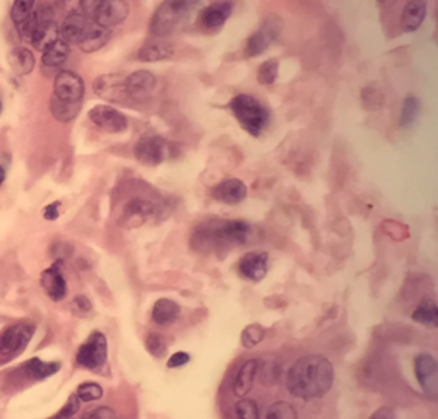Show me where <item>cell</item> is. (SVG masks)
<instances>
[{"label": "cell", "mask_w": 438, "mask_h": 419, "mask_svg": "<svg viewBox=\"0 0 438 419\" xmlns=\"http://www.w3.org/2000/svg\"><path fill=\"white\" fill-rule=\"evenodd\" d=\"M257 371L250 388L240 397L219 394L222 419H337L327 399L305 401L291 394L281 380L279 351L255 355Z\"/></svg>", "instance_id": "6da1fadb"}, {"label": "cell", "mask_w": 438, "mask_h": 419, "mask_svg": "<svg viewBox=\"0 0 438 419\" xmlns=\"http://www.w3.org/2000/svg\"><path fill=\"white\" fill-rule=\"evenodd\" d=\"M281 380L284 387L305 401H320L334 394L336 370L334 363L322 353L279 351Z\"/></svg>", "instance_id": "7a4b0ae2"}, {"label": "cell", "mask_w": 438, "mask_h": 419, "mask_svg": "<svg viewBox=\"0 0 438 419\" xmlns=\"http://www.w3.org/2000/svg\"><path fill=\"white\" fill-rule=\"evenodd\" d=\"M252 226L240 219H207L192 233V247L199 252H216L221 248L248 243Z\"/></svg>", "instance_id": "3957f363"}, {"label": "cell", "mask_w": 438, "mask_h": 419, "mask_svg": "<svg viewBox=\"0 0 438 419\" xmlns=\"http://www.w3.org/2000/svg\"><path fill=\"white\" fill-rule=\"evenodd\" d=\"M199 3L201 0H163L153 14L149 33L153 34V38L167 40V36L175 33L190 17Z\"/></svg>", "instance_id": "277c9868"}, {"label": "cell", "mask_w": 438, "mask_h": 419, "mask_svg": "<svg viewBox=\"0 0 438 419\" xmlns=\"http://www.w3.org/2000/svg\"><path fill=\"white\" fill-rule=\"evenodd\" d=\"M229 110L241 129L253 137H259L271 122V111L250 94L235 96L229 101Z\"/></svg>", "instance_id": "5b68a950"}, {"label": "cell", "mask_w": 438, "mask_h": 419, "mask_svg": "<svg viewBox=\"0 0 438 419\" xmlns=\"http://www.w3.org/2000/svg\"><path fill=\"white\" fill-rule=\"evenodd\" d=\"M134 156L146 166H157L175 156V145L160 136H146L134 145Z\"/></svg>", "instance_id": "8992f818"}, {"label": "cell", "mask_w": 438, "mask_h": 419, "mask_svg": "<svg viewBox=\"0 0 438 419\" xmlns=\"http://www.w3.org/2000/svg\"><path fill=\"white\" fill-rule=\"evenodd\" d=\"M106 356H108V341L106 336L99 330H94L86 342L78 349L76 361L79 367L96 371L105 367Z\"/></svg>", "instance_id": "52a82bcc"}, {"label": "cell", "mask_w": 438, "mask_h": 419, "mask_svg": "<svg viewBox=\"0 0 438 419\" xmlns=\"http://www.w3.org/2000/svg\"><path fill=\"white\" fill-rule=\"evenodd\" d=\"M413 373L420 383L423 394L430 399H437L438 394V364L435 356L430 353H420L413 360Z\"/></svg>", "instance_id": "ba28073f"}, {"label": "cell", "mask_w": 438, "mask_h": 419, "mask_svg": "<svg viewBox=\"0 0 438 419\" xmlns=\"http://www.w3.org/2000/svg\"><path fill=\"white\" fill-rule=\"evenodd\" d=\"M34 334V325L31 324H16L6 327L0 332V355L16 356L26 349Z\"/></svg>", "instance_id": "9c48e42d"}, {"label": "cell", "mask_w": 438, "mask_h": 419, "mask_svg": "<svg viewBox=\"0 0 438 419\" xmlns=\"http://www.w3.org/2000/svg\"><path fill=\"white\" fill-rule=\"evenodd\" d=\"M93 91L96 96L110 103H124L130 98L127 91L125 76L103 74L93 80Z\"/></svg>", "instance_id": "30bf717a"}, {"label": "cell", "mask_w": 438, "mask_h": 419, "mask_svg": "<svg viewBox=\"0 0 438 419\" xmlns=\"http://www.w3.org/2000/svg\"><path fill=\"white\" fill-rule=\"evenodd\" d=\"M52 98L65 103H83L84 80L72 71L59 72L53 83Z\"/></svg>", "instance_id": "8fae6325"}, {"label": "cell", "mask_w": 438, "mask_h": 419, "mask_svg": "<svg viewBox=\"0 0 438 419\" xmlns=\"http://www.w3.org/2000/svg\"><path fill=\"white\" fill-rule=\"evenodd\" d=\"M87 117L96 127H99L105 132L122 134L129 129V120H127L125 115L110 105L94 106L90 110Z\"/></svg>", "instance_id": "7c38bea8"}, {"label": "cell", "mask_w": 438, "mask_h": 419, "mask_svg": "<svg viewBox=\"0 0 438 419\" xmlns=\"http://www.w3.org/2000/svg\"><path fill=\"white\" fill-rule=\"evenodd\" d=\"M236 271L243 279L252 280V283H259V280L266 278L269 271V255L266 252H260V250L245 253L238 260Z\"/></svg>", "instance_id": "4fadbf2b"}, {"label": "cell", "mask_w": 438, "mask_h": 419, "mask_svg": "<svg viewBox=\"0 0 438 419\" xmlns=\"http://www.w3.org/2000/svg\"><path fill=\"white\" fill-rule=\"evenodd\" d=\"M130 14V7L127 0H103L101 6L96 10L93 22L103 28H113V26L124 22Z\"/></svg>", "instance_id": "5bb4252c"}, {"label": "cell", "mask_w": 438, "mask_h": 419, "mask_svg": "<svg viewBox=\"0 0 438 419\" xmlns=\"http://www.w3.org/2000/svg\"><path fill=\"white\" fill-rule=\"evenodd\" d=\"M211 195L218 202L226 204V206H236V204L243 202L247 199L248 188L240 178H226L213 187Z\"/></svg>", "instance_id": "9a60e30c"}, {"label": "cell", "mask_w": 438, "mask_h": 419, "mask_svg": "<svg viewBox=\"0 0 438 419\" xmlns=\"http://www.w3.org/2000/svg\"><path fill=\"white\" fill-rule=\"evenodd\" d=\"M41 287L47 293V296L53 301H62L67 296V283L60 271V262L53 264L47 271L41 272Z\"/></svg>", "instance_id": "2e32d148"}, {"label": "cell", "mask_w": 438, "mask_h": 419, "mask_svg": "<svg viewBox=\"0 0 438 419\" xmlns=\"http://www.w3.org/2000/svg\"><path fill=\"white\" fill-rule=\"evenodd\" d=\"M125 84L130 98L142 99L151 96L153 91L156 90L157 79L156 76L149 71H136L132 72V74L125 76Z\"/></svg>", "instance_id": "e0dca14e"}, {"label": "cell", "mask_w": 438, "mask_h": 419, "mask_svg": "<svg viewBox=\"0 0 438 419\" xmlns=\"http://www.w3.org/2000/svg\"><path fill=\"white\" fill-rule=\"evenodd\" d=\"M233 14V2L219 0L211 3L201 13V24L206 29H219Z\"/></svg>", "instance_id": "ac0fdd59"}, {"label": "cell", "mask_w": 438, "mask_h": 419, "mask_svg": "<svg viewBox=\"0 0 438 419\" xmlns=\"http://www.w3.org/2000/svg\"><path fill=\"white\" fill-rule=\"evenodd\" d=\"M110 38L111 31L108 28H103V26L90 21L87 22L86 29H84L83 36H80V40L78 41V47L83 50L84 53H93L105 47L110 41Z\"/></svg>", "instance_id": "d6986e66"}, {"label": "cell", "mask_w": 438, "mask_h": 419, "mask_svg": "<svg viewBox=\"0 0 438 419\" xmlns=\"http://www.w3.org/2000/svg\"><path fill=\"white\" fill-rule=\"evenodd\" d=\"M90 19L83 16L80 13H71L64 19V22L59 28V38L64 40L67 45H78V41L83 36Z\"/></svg>", "instance_id": "ffe728a7"}, {"label": "cell", "mask_w": 438, "mask_h": 419, "mask_svg": "<svg viewBox=\"0 0 438 419\" xmlns=\"http://www.w3.org/2000/svg\"><path fill=\"white\" fill-rule=\"evenodd\" d=\"M175 50L173 45L168 43L167 40H160V38H153L142 48L137 52V59L142 62H161V60L171 59Z\"/></svg>", "instance_id": "44dd1931"}, {"label": "cell", "mask_w": 438, "mask_h": 419, "mask_svg": "<svg viewBox=\"0 0 438 419\" xmlns=\"http://www.w3.org/2000/svg\"><path fill=\"white\" fill-rule=\"evenodd\" d=\"M274 38H276L274 28H272L269 22H266L262 28L257 29V31L248 38L247 47H245V57L252 59V57H257V55H260V53H264L269 47H271Z\"/></svg>", "instance_id": "7402d4cb"}, {"label": "cell", "mask_w": 438, "mask_h": 419, "mask_svg": "<svg viewBox=\"0 0 438 419\" xmlns=\"http://www.w3.org/2000/svg\"><path fill=\"white\" fill-rule=\"evenodd\" d=\"M426 17V3L423 0H411L406 3L404 10H402L401 24L406 33H413L420 29Z\"/></svg>", "instance_id": "603a6c76"}, {"label": "cell", "mask_w": 438, "mask_h": 419, "mask_svg": "<svg viewBox=\"0 0 438 419\" xmlns=\"http://www.w3.org/2000/svg\"><path fill=\"white\" fill-rule=\"evenodd\" d=\"M178 315H180L178 303H175L173 299H168V298L157 299L151 311V317H153V320H155V324L161 327L171 325L173 322L178 318Z\"/></svg>", "instance_id": "cb8c5ba5"}, {"label": "cell", "mask_w": 438, "mask_h": 419, "mask_svg": "<svg viewBox=\"0 0 438 419\" xmlns=\"http://www.w3.org/2000/svg\"><path fill=\"white\" fill-rule=\"evenodd\" d=\"M7 62H9L10 69H13L17 76H28L31 74V71L34 69V55L31 50L17 47L7 53Z\"/></svg>", "instance_id": "d4e9b609"}, {"label": "cell", "mask_w": 438, "mask_h": 419, "mask_svg": "<svg viewBox=\"0 0 438 419\" xmlns=\"http://www.w3.org/2000/svg\"><path fill=\"white\" fill-rule=\"evenodd\" d=\"M69 55H71V45H67L59 38V40H55L43 50L41 62H43L45 67H60V65L67 62Z\"/></svg>", "instance_id": "484cf974"}, {"label": "cell", "mask_w": 438, "mask_h": 419, "mask_svg": "<svg viewBox=\"0 0 438 419\" xmlns=\"http://www.w3.org/2000/svg\"><path fill=\"white\" fill-rule=\"evenodd\" d=\"M156 213V206L146 199H134L125 207V221H137V225L144 222Z\"/></svg>", "instance_id": "4316f807"}, {"label": "cell", "mask_w": 438, "mask_h": 419, "mask_svg": "<svg viewBox=\"0 0 438 419\" xmlns=\"http://www.w3.org/2000/svg\"><path fill=\"white\" fill-rule=\"evenodd\" d=\"M22 370H24L26 375L33 380H43L47 376L55 375L57 371L60 370V363H45L40 357H33V360L26 361L22 364Z\"/></svg>", "instance_id": "83f0119b"}, {"label": "cell", "mask_w": 438, "mask_h": 419, "mask_svg": "<svg viewBox=\"0 0 438 419\" xmlns=\"http://www.w3.org/2000/svg\"><path fill=\"white\" fill-rule=\"evenodd\" d=\"M413 320L426 327H437L438 324V308L435 299H423L416 310L413 311Z\"/></svg>", "instance_id": "f1b7e54d"}, {"label": "cell", "mask_w": 438, "mask_h": 419, "mask_svg": "<svg viewBox=\"0 0 438 419\" xmlns=\"http://www.w3.org/2000/svg\"><path fill=\"white\" fill-rule=\"evenodd\" d=\"M34 10H36V0H14L10 17H13L16 28L29 21L34 16Z\"/></svg>", "instance_id": "f546056e"}, {"label": "cell", "mask_w": 438, "mask_h": 419, "mask_svg": "<svg viewBox=\"0 0 438 419\" xmlns=\"http://www.w3.org/2000/svg\"><path fill=\"white\" fill-rule=\"evenodd\" d=\"M50 110H52V115L59 122H71L72 118L78 117V113L80 111V103H65L52 98Z\"/></svg>", "instance_id": "4dcf8cb0"}, {"label": "cell", "mask_w": 438, "mask_h": 419, "mask_svg": "<svg viewBox=\"0 0 438 419\" xmlns=\"http://www.w3.org/2000/svg\"><path fill=\"white\" fill-rule=\"evenodd\" d=\"M278 74H279L278 60L274 59L266 60V62L260 65L259 71H257V80H259L260 84H264V86H271V84H274L276 79H278Z\"/></svg>", "instance_id": "1f68e13d"}, {"label": "cell", "mask_w": 438, "mask_h": 419, "mask_svg": "<svg viewBox=\"0 0 438 419\" xmlns=\"http://www.w3.org/2000/svg\"><path fill=\"white\" fill-rule=\"evenodd\" d=\"M420 115V101H418L416 96L409 94L406 96L404 103H402V111H401V125L407 127L413 124L414 120Z\"/></svg>", "instance_id": "d6a6232c"}, {"label": "cell", "mask_w": 438, "mask_h": 419, "mask_svg": "<svg viewBox=\"0 0 438 419\" xmlns=\"http://www.w3.org/2000/svg\"><path fill=\"white\" fill-rule=\"evenodd\" d=\"M79 401L83 402H93V401H99L103 397V388L99 383L94 382H86V383H80L78 387V394Z\"/></svg>", "instance_id": "836d02e7"}, {"label": "cell", "mask_w": 438, "mask_h": 419, "mask_svg": "<svg viewBox=\"0 0 438 419\" xmlns=\"http://www.w3.org/2000/svg\"><path fill=\"white\" fill-rule=\"evenodd\" d=\"M146 349L151 353L155 357H163L167 355L168 346L164 337L157 332H151L148 337H146Z\"/></svg>", "instance_id": "e575fe53"}, {"label": "cell", "mask_w": 438, "mask_h": 419, "mask_svg": "<svg viewBox=\"0 0 438 419\" xmlns=\"http://www.w3.org/2000/svg\"><path fill=\"white\" fill-rule=\"evenodd\" d=\"M264 337V329L260 325H248L245 327V330L241 332V342H243L245 348H255Z\"/></svg>", "instance_id": "d590c367"}, {"label": "cell", "mask_w": 438, "mask_h": 419, "mask_svg": "<svg viewBox=\"0 0 438 419\" xmlns=\"http://www.w3.org/2000/svg\"><path fill=\"white\" fill-rule=\"evenodd\" d=\"M361 101H363L365 108L379 110L383 105V94L379 90H374V87H365L363 94H361Z\"/></svg>", "instance_id": "8d00e7d4"}, {"label": "cell", "mask_w": 438, "mask_h": 419, "mask_svg": "<svg viewBox=\"0 0 438 419\" xmlns=\"http://www.w3.org/2000/svg\"><path fill=\"white\" fill-rule=\"evenodd\" d=\"M79 407H80L79 397H78V395H76V394H72L71 397H69L67 404H65L62 409H60V413L57 414L55 419H71L72 416H74L76 413H78Z\"/></svg>", "instance_id": "74e56055"}, {"label": "cell", "mask_w": 438, "mask_h": 419, "mask_svg": "<svg viewBox=\"0 0 438 419\" xmlns=\"http://www.w3.org/2000/svg\"><path fill=\"white\" fill-rule=\"evenodd\" d=\"M84 419H118V416L110 407H98V409H93L91 413H87Z\"/></svg>", "instance_id": "f35d334b"}, {"label": "cell", "mask_w": 438, "mask_h": 419, "mask_svg": "<svg viewBox=\"0 0 438 419\" xmlns=\"http://www.w3.org/2000/svg\"><path fill=\"white\" fill-rule=\"evenodd\" d=\"M188 361H190V356H188L187 353H175V355L168 360V368L183 367V364H187Z\"/></svg>", "instance_id": "ab89813d"}, {"label": "cell", "mask_w": 438, "mask_h": 419, "mask_svg": "<svg viewBox=\"0 0 438 419\" xmlns=\"http://www.w3.org/2000/svg\"><path fill=\"white\" fill-rule=\"evenodd\" d=\"M59 209H60V202L48 204V206L43 209V218L47 219V221H55L60 214Z\"/></svg>", "instance_id": "60d3db41"}, {"label": "cell", "mask_w": 438, "mask_h": 419, "mask_svg": "<svg viewBox=\"0 0 438 419\" xmlns=\"http://www.w3.org/2000/svg\"><path fill=\"white\" fill-rule=\"evenodd\" d=\"M368 419H397V416H395V413L390 407H380Z\"/></svg>", "instance_id": "b9f144b4"}, {"label": "cell", "mask_w": 438, "mask_h": 419, "mask_svg": "<svg viewBox=\"0 0 438 419\" xmlns=\"http://www.w3.org/2000/svg\"><path fill=\"white\" fill-rule=\"evenodd\" d=\"M74 306H79L80 311H90L91 310L90 299L84 298V296H78V298L74 299Z\"/></svg>", "instance_id": "7bdbcfd3"}, {"label": "cell", "mask_w": 438, "mask_h": 419, "mask_svg": "<svg viewBox=\"0 0 438 419\" xmlns=\"http://www.w3.org/2000/svg\"><path fill=\"white\" fill-rule=\"evenodd\" d=\"M3 182H6V170H3V168L0 166V187H2Z\"/></svg>", "instance_id": "ee69618b"}, {"label": "cell", "mask_w": 438, "mask_h": 419, "mask_svg": "<svg viewBox=\"0 0 438 419\" xmlns=\"http://www.w3.org/2000/svg\"><path fill=\"white\" fill-rule=\"evenodd\" d=\"M0 111H2V101H0Z\"/></svg>", "instance_id": "f6af8a7d"}]
</instances>
